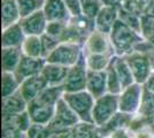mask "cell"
<instances>
[{"label": "cell", "instance_id": "obj_1", "mask_svg": "<svg viewBox=\"0 0 154 138\" xmlns=\"http://www.w3.org/2000/svg\"><path fill=\"white\" fill-rule=\"evenodd\" d=\"M46 21L47 19L45 14L43 12V9H40L36 13L22 17V22L20 24L23 29V32L28 33L29 36H36V35L43 33V31L47 28Z\"/></svg>", "mask_w": 154, "mask_h": 138}, {"label": "cell", "instance_id": "obj_2", "mask_svg": "<svg viewBox=\"0 0 154 138\" xmlns=\"http://www.w3.org/2000/svg\"><path fill=\"white\" fill-rule=\"evenodd\" d=\"M43 12L48 22L64 21L71 16L63 0H45Z\"/></svg>", "mask_w": 154, "mask_h": 138}, {"label": "cell", "instance_id": "obj_3", "mask_svg": "<svg viewBox=\"0 0 154 138\" xmlns=\"http://www.w3.org/2000/svg\"><path fill=\"white\" fill-rule=\"evenodd\" d=\"M119 12L115 6H103L96 16V22L98 26L101 29V31H106L109 29H113L116 22V17Z\"/></svg>", "mask_w": 154, "mask_h": 138}, {"label": "cell", "instance_id": "obj_4", "mask_svg": "<svg viewBox=\"0 0 154 138\" xmlns=\"http://www.w3.org/2000/svg\"><path fill=\"white\" fill-rule=\"evenodd\" d=\"M19 19H21V14L17 6L16 0H2V23L4 28L15 24Z\"/></svg>", "mask_w": 154, "mask_h": 138}, {"label": "cell", "instance_id": "obj_5", "mask_svg": "<svg viewBox=\"0 0 154 138\" xmlns=\"http://www.w3.org/2000/svg\"><path fill=\"white\" fill-rule=\"evenodd\" d=\"M16 1L21 14V19L43 9L45 2V0H16Z\"/></svg>", "mask_w": 154, "mask_h": 138}, {"label": "cell", "instance_id": "obj_6", "mask_svg": "<svg viewBox=\"0 0 154 138\" xmlns=\"http://www.w3.org/2000/svg\"><path fill=\"white\" fill-rule=\"evenodd\" d=\"M81 6L83 15L90 19H94L103 5L101 0H81Z\"/></svg>", "mask_w": 154, "mask_h": 138}, {"label": "cell", "instance_id": "obj_7", "mask_svg": "<svg viewBox=\"0 0 154 138\" xmlns=\"http://www.w3.org/2000/svg\"><path fill=\"white\" fill-rule=\"evenodd\" d=\"M22 32H23V29L21 24H13V26L6 28V31L4 35V45H13L16 44L20 40V38L22 37Z\"/></svg>", "mask_w": 154, "mask_h": 138}, {"label": "cell", "instance_id": "obj_8", "mask_svg": "<svg viewBox=\"0 0 154 138\" xmlns=\"http://www.w3.org/2000/svg\"><path fill=\"white\" fill-rule=\"evenodd\" d=\"M24 48L29 54L31 55H37L40 52V40L36 36H29L26 40Z\"/></svg>", "mask_w": 154, "mask_h": 138}, {"label": "cell", "instance_id": "obj_9", "mask_svg": "<svg viewBox=\"0 0 154 138\" xmlns=\"http://www.w3.org/2000/svg\"><path fill=\"white\" fill-rule=\"evenodd\" d=\"M66 6L68 8L71 16H78L82 15V6H81V0H63Z\"/></svg>", "mask_w": 154, "mask_h": 138}, {"label": "cell", "instance_id": "obj_10", "mask_svg": "<svg viewBox=\"0 0 154 138\" xmlns=\"http://www.w3.org/2000/svg\"><path fill=\"white\" fill-rule=\"evenodd\" d=\"M121 1H122V2H123V1H124V0H121Z\"/></svg>", "mask_w": 154, "mask_h": 138}]
</instances>
